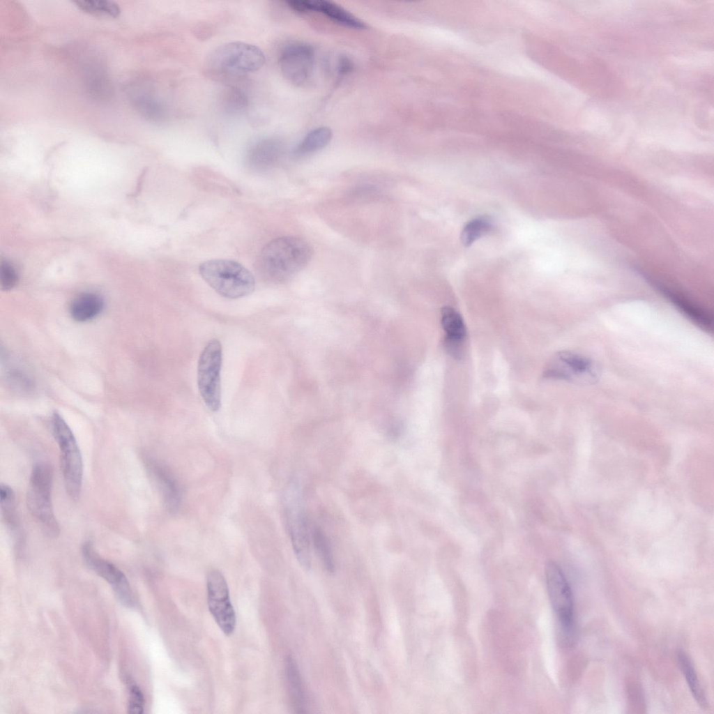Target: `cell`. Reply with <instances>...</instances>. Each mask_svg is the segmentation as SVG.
Here are the masks:
<instances>
[{
  "mask_svg": "<svg viewBox=\"0 0 714 714\" xmlns=\"http://www.w3.org/2000/svg\"><path fill=\"white\" fill-rule=\"evenodd\" d=\"M312 255V248L305 239L293 236H282L272 240L263 248L256 266L265 280L281 283L303 269Z\"/></svg>",
  "mask_w": 714,
  "mask_h": 714,
  "instance_id": "obj_1",
  "label": "cell"
},
{
  "mask_svg": "<svg viewBox=\"0 0 714 714\" xmlns=\"http://www.w3.org/2000/svg\"><path fill=\"white\" fill-rule=\"evenodd\" d=\"M199 272L206 282L220 296L231 299L247 296L255 287L252 273L237 261L212 259L203 262Z\"/></svg>",
  "mask_w": 714,
  "mask_h": 714,
  "instance_id": "obj_2",
  "label": "cell"
},
{
  "mask_svg": "<svg viewBox=\"0 0 714 714\" xmlns=\"http://www.w3.org/2000/svg\"><path fill=\"white\" fill-rule=\"evenodd\" d=\"M53 470L47 463L38 462L32 469L26 493L27 508L39 523L44 532L52 538L59 533V526L55 517L52 490Z\"/></svg>",
  "mask_w": 714,
  "mask_h": 714,
  "instance_id": "obj_3",
  "label": "cell"
},
{
  "mask_svg": "<svg viewBox=\"0 0 714 714\" xmlns=\"http://www.w3.org/2000/svg\"><path fill=\"white\" fill-rule=\"evenodd\" d=\"M263 52L243 42H231L214 49L207 57L211 71L223 76H238L259 70L265 63Z\"/></svg>",
  "mask_w": 714,
  "mask_h": 714,
  "instance_id": "obj_4",
  "label": "cell"
},
{
  "mask_svg": "<svg viewBox=\"0 0 714 714\" xmlns=\"http://www.w3.org/2000/svg\"><path fill=\"white\" fill-rule=\"evenodd\" d=\"M52 431L60 450L61 469L68 495L73 500L79 498L83 476L81 453L75 437L68 423L57 412L52 418Z\"/></svg>",
  "mask_w": 714,
  "mask_h": 714,
  "instance_id": "obj_5",
  "label": "cell"
},
{
  "mask_svg": "<svg viewBox=\"0 0 714 714\" xmlns=\"http://www.w3.org/2000/svg\"><path fill=\"white\" fill-rule=\"evenodd\" d=\"M222 347L218 339L211 340L202 350L197 363V386L206 406L211 411L221 407Z\"/></svg>",
  "mask_w": 714,
  "mask_h": 714,
  "instance_id": "obj_6",
  "label": "cell"
},
{
  "mask_svg": "<svg viewBox=\"0 0 714 714\" xmlns=\"http://www.w3.org/2000/svg\"><path fill=\"white\" fill-rule=\"evenodd\" d=\"M286 517L295 556L306 570L311 566L310 529L304 511L298 487L291 485L286 494Z\"/></svg>",
  "mask_w": 714,
  "mask_h": 714,
  "instance_id": "obj_7",
  "label": "cell"
},
{
  "mask_svg": "<svg viewBox=\"0 0 714 714\" xmlns=\"http://www.w3.org/2000/svg\"><path fill=\"white\" fill-rule=\"evenodd\" d=\"M545 578L549 600L558 618L559 629L575 628L573 595L563 572L556 563L548 562Z\"/></svg>",
  "mask_w": 714,
  "mask_h": 714,
  "instance_id": "obj_8",
  "label": "cell"
},
{
  "mask_svg": "<svg viewBox=\"0 0 714 714\" xmlns=\"http://www.w3.org/2000/svg\"><path fill=\"white\" fill-rule=\"evenodd\" d=\"M208 609L217 625L227 636L233 634L236 622L227 581L218 570L209 572L206 579Z\"/></svg>",
  "mask_w": 714,
  "mask_h": 714,
  "instance_id": "obj_9",
  "label": "cell"
},
{
  "mask_svg": "<svg viewBox=\"0 0 714 714\" xmlns=\"http://www.w3.org/2000/svg\"><path fill=\"white\" fill-rule=\"evenodd\" d=\"M279 65L283 76L289 82L298 86L306 85L314 72V51L306 43H290L282 50Z\"/></svg>",
  "mask_w": 714,
  "mask_h": 714,
  "instance_id": "obj_10",
  "label": "cell"
},
{
  "mask_svg": "<svg viewBox=\"0 0 714 714\" xmlns=\"http://www.w3.org/2000/svg\"><path fill=\"white\" fill-rule=\"evenodd\" d=\"M82 554L86 565L112 586L119 601L127 607H134L136 603L135 597L123 572L112 563L100 557L89 540L84 542Z\"/></svg>",
  "mask_w": 714,
  "mask_h": 714,
  "instance_id": "obj_11",
  "label": "cell"
},
{
  "mask_svg": "<svg viewBox=\"0 0 714 714\" xmlns=\"http://www.w3.org/2000/svg\"><path fill=\"white\" fill-rule=\"evenodd\" d=\"M547 377L591 383L598 378V370L589 358L570 351L556 354L546 369Z\"/></svg>",
  "mask_w": 714,
  "mask_h": 714,
  "instance_id": "obj_12",
  "label": "cell"
},
{
  "mask_svg": "<svg viewBox=\"0 0 714 714\" xmlns=\"http://www.w3.org/2000/svg\"><path fill=\"white\" fill-rule=\"evenodd\" d=\"M146 466L162 495L167 510L171 513L176 512L181 501V488L176 478L164 464L154 458H146Z\"/></svg>",
  "mask_w": 714,
  "mask_h": 714,
  "instance_id": "obj_13",
  "label": "cell"
},
{
  "mask_svg": "<svg viewBox=\"0 0 714 714\" xmlns=\"http://www.w3.org/2000/svg\"><path fill=\"white\" fill-rule=\"evenodd\" d=\"M289 7L298 13L318 12L332 21L356 29H363L366 25L356 16L335 3L321 0H294L287 1Z\"/></svg>",
  "mask_w": 714,
  "mask_h": 714,
  "instance_id": "obj_14",
  "label": "cell"
},
{
  "mask_svg": "<svg viewBox=\"0 0 714 714\" xmlns=\"http://www.w3.org/2000/svg\"><path fill=\"white\" fill-rule=\"evenodd\" d=\"M284 146L276 139L267 138L255 143L248 153V164L254 169L264 170L277 164L283 155Z\"/></svg>",
  "mask_w": 714,
  "mask_h": 714,
  "instance_id": "obj_15",
  "label": "cell"
},
{
  "mask_svg": "<svg viewBox=\"0 0 714 714\" xmlns=\"http://www.w3.org/2000/svg\"><path fill=\"white\" fill-rule=\"evenodd\" d=\"M104 308V301L98 294L85 292L73 299L70 314L77 322H86L97 317Z\"/></svg>",
  "mask_w": 714,
  "mask_h": 714,
  "instance_id": "obj_16",
  "label": "cell"
},
{
  "mask_svg": "<svg viewBox=\"0 0 714 714\" xmlns=\"http://www.w3.org/2000/svg\"><path fill=\"white\" fill-rule=\"evenodd\" d=\"M664 295L682 313L704 330H713V317L705 310L691 303L681 295L664 287H660Z\"/></svg>",
  "mask_w": 714,
  "mask_h": 714,
  "instance_id": "obj_17",
  "label": "cell"
},
{
  "mask_svg": "<svg viewBox=\"0 0 714 714\" xmlns=\"http://www.w3.org/2000/svg\"><path fill=\"white\" fill-rule=\"evenodd\" d=\"M285 671L293 707L297 713H305V696L303 682L296 662L291 655L286 658Z\"/></svg>",
  "mask_w": 714,
  "mask_h": 714,
  "instance_id": "obj_18",
  "label": "cell"
},
{
  "mask_svg": "<svg viewBox=\"0 0 714 714\" xmlns=\"http://www.w3.org/2000/svg\"><path fill=\"white\" fill-rule=\"evenodd\" d=\"M332 136L331 130L327 127L312 130L295 148L294 154L301 156L319 151L329 144Z\"/></svg>",
  "mask_w": 714,
  "mask_h": 714,
  "instance_id": "obj_19",
  "label": "cell"
},
{
  "mask_svg": "<svg viewBox=\"0 0 714 714\" xmlns=\"http://www.w3.org/2000/svg\"><path fill=\"white\" fill-rule=\"evenodd\" d=\"M678 661L681 670L696 701L701 708H707V699L690 658L685 652L681 651L678 654Z\"/></svg>",
  "mask_w": 714,
  "mask_h": 714,
  "instance_id": "obj_20",
  "label": "cell"
},
{
  "mask_svg": "<svg viewBox=\"0 0 714 714\" xmlns=\"http://www.w3.org/2000/svg\"><path fill=\"white\" fill-rule=\"evenodd\" d=\"M441 325L448 342L457 343L466 335V328L460 314L451 307L442 308Z\"/></svg>",
  "mask_w": 714,
  "mask_h": 714,
  "instance_id": "obj_21",
  "label": "cell"
},
{
  "mask_svg": "<svg viewBox=\"0 0 714 714\" xmlns=\"http://www.w3.org/2000/svg\"><path fill=\"white\" fill-rule=\"evenodd\" d=\"M310 535L314 549L326 570L329 573H333L335 561L328 537L318 526H314L310 529Z\"/></svg>",
  "mask_w": 714,
  "mask_h": 714,
  "instance_id": "obj_22",
  "label": "cell"
},
{
  "mask_svg": "<svg viewBox=\"0 0 714 714\" xmlns=\"http://www.w3.org/2000/svg\"><path fill=\"white\" fill-rule=\"evenodd\" d=\"M0 502L2 516L6 526L11 531H17L19 520L16 510L15 494L12 488L7 485H1Z\"/></svg>",
  "mask_w": 714,
  "mask_h": 714,
  "instance_id": "obj_23",
  "label": "cell"
},
{
  "mask_svg": "<svg viewBox=\"0 0 714 714\" xmlns=\"http://www.w3.org/2000/svg\"><path fill=\"white\" fill-rule=\"evenodd\" d=\"M489 217L480 216L468 222L462 230L460 240L465 247H469L476 240L487 234L492 228Z\"/></svg>",
  "mask_w": 714,
  "mask_h": 714,
  "instance_id": "obj_24",
  "label": "cell"
},
{
  "mask_svg": "<svg viewBox=\"0 0 714 714\" xmlns=\"http://www.w3.org/2000/svg\"><path fill=\"white\" fill-rule=\"evenodd\" d=\"M74 3L79 9L91 14L116 17L121 12L119 6L111 1L77 0Z\"/></svg>",
  "mask_w": 714,
  "mask_h": 714,
  "instance_id": "obj_25",
  "label": "cell"
},
{
  "mask_svg": "<svg viewBox=\"0 0 714 714\" xmlns=\"http://www.w3.org/2000/svg\"><path fill=\"white\" fill-rule=\"evenodd\" d=\"M130 699L128 703V713L141 714L144 712V698L143 693L139 686L132 681H128Z\"/></svg>",
  "mask_w": 714,
  "mask_h": 714,
  "instance_id": "obj_26",
  "label": "cell"
},
{
  "mask_svg": "<svg viewBox=\"0 0 714 714\" xmlns=\"http://www.w3.org/2000/svg\"><path fill=\"white\" fill-rule=\"evenodd\" d=\"M18 281V275L13 266L7 261L1 262V286L3 290L13 289Z\"/></svg>",
  "mask_w": 714,
  "mask_h": 714,
  "instance_id": "obj_27",
  "label": "cell"
}]
</instances>
